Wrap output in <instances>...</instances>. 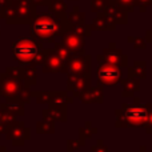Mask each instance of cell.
I'll return each instance as SVG.
<instances>
[{
	"label": "cell",
	"mask_w": 152,
	"mask_h": 152,
	"mask_svg": "<svg viewBox=\"0 0 152 152\" xmlns=\"http://www.w3.org/2000/svg\"><path fill=\"white\" fill-rule=\"evenodd\" d=\"M71 24L67 20L55 18L51 13L36 15L31 23V35L37 42L55 43L56 36H63L71 31Z\"/></svg>",
	"instance_id": "obj_1"
},
{
	"label": "cell",
	"mask_w": 152,
	"mask_h": 152,
	"mask_svg": "<svg viewBox=\"0 0 152 152\" xmlns=\"http://www.w3.org/2000/svg\"><path fill=\"white\" fill-rule=\"evenodd\" d=\"M116 115V128H134V127H144L148 118V104H143L135 97L132 104L123 103L121 108L115 111Z\"/></svg>",
	"instance_id": "obj_2"
},
{
	"label": "cell",
	"mask_w": 152,
	"mask_h": 152,
	"mask_svg": "<svg viewBox=\"0 0 152 152\" xmlns=\"http://www.w3.org/2000/svg\"><path fill=\"white\" fill-rule=\"evenodd\" d=\"M36 15V5L32 0L10 1L4 10V19L7 24H31Z\"/></svg>",
	"instance_id": "obj_3"
},
{
	"label": "cell",
	"mask_w": 152,
	"mask_h": 152,
	"mask_svg": "<svg viewBox=\"0 0 152 152\" xmlns=\"http://www.w3.org/2000/svg\"><path fill=\"white\" fill-rule=\"evenodd\" d=\"M43 45L40 42L29 37H19L12 44V58L20 67L32 66L36 55L40 52Z\"/></svg>",
	"instance_id": "obj_4"
},
{
	"label": "cell",
	"mask_w": 152,
	"mask_h": 152,
	"mask_svg": "<svg viewBox=\"0 0 152 152\" xmlns=\"http://www.w3.org/2000/svg\"><path fill=\"white\" fill-rule=\"evenodd\" d=\"M95 75L100 86H116L123 81V71L120 67L104 61L99 63Z\"/></svg>",
	"instance_id": "obj_5"
},
{
	"label": "cell",
	"mask_w": 152,
	"mask_h": 152,
	"mask_svg": "<svg viewBox=\"0 0 152 152\" xmlns=\"http://www.w3.org/2000/svg\"><path fill=\"white\" fill-rule=\"evenodd\" d=\"M97 61H104V63H110L118 67H127L128 66V58L124 55L123 51L120 48L116 47L115 43H110L107 48H104L102 55L97 56Z\"/></svg>",
	"instance_id": "obj_6"
},
{
	"label": "cell",
	"mask_w": 152,
	"mask_h": 152,
	"mask_svg": "<svg viewBox=\"0 0 152 152\" xmlns=\"http://www.w3.org/2000/svg\"><path fill=\"white\" fill-rule=\"evenodd\" d=\"M68 74L77 76H88L91 77V56L81 53V55H72L68 64Z\"/></svg>",
	"instance_id": "obj_7"
},
{
	"label": "cell",
	"mask_w": 152,
	"mask_h": 152,
	"mask_svg": "<svg viewBox=\"0 0 152 152\" xmlns=\"http://www.w3.org/2000/svg\"><path fill=\"white\" fill-rule=\"evenodd\" d=\"M23 84V80H16V79L11 77L7 72L0 74V94L3 97H5L7 102L18 99L19 91Z\"/></svg>",
	"instance_id": "obj_8"
},
{
	"label": "cell",
	"mask_w": 152,
	"mask_h": 152,
	"mask_svg": "<svg viewBox=\"0 0 152 152\" xmlns=\"http://www.w3.org/2000/svg\"><path fill=\"white\" fill-rule=\"evenodd\" d=\"M5 135H7L8 140L12 142L13 145H23L26 140H28L31 136V131L24 126L23 121H15L11 126H8Z\"/></svg>",
	"instance_id": "obj_9"
},
{
	"label": "cell",
	"mask_w": 152,
	"mask_h": 152,
	"mask_svg": "<svg viewBox=\"0 0 152 152\" xmlns=\"http://www.w3.org/2000/svg\"><path fill=\"white\" fill-rule=\"evenodd\" d=\"M61 44H63L72 55H81V53H84L86 39L69 31L61 36Z\"/></svg>",
	"instance_id": "obj_10"
},
{
	"label": "cell",
	"mask_w": 152,
	"mask_h": 152,
	"mask_svg": "<svg viewBox=\"0 0 152 152\" xmlns=\"http://www.w3.org/2000/svg\"><path fill=\"white\" fill-rule=\"evenodd\" d=\"M91 88V77L88 76L69 75L67 77V92H71L74 96H77L80 92Z\"/></svg>",
	"instance_id": "obj_11"
},
{
	"label": "cell",
	"mask_w": 152,
	"mask_h": 152,
	"mask_svg": "<svg viewBox=\"0 0 152 152\" xmlns=\"http://www.w3.org/2000/svg\"><path fill=\"white\" fill-rule=\"evenodd\" d=\"M43 72L45 74H58V72H67L68 74V68H67V63L53 51L51 50V53L48 56L47 61L43 64Z\"/></svg>",
	"instance_id": "obj_12"
},
{
	"label": "cell",
	"mask_w": 152,
	"mask_h": 152,
	"mask_svg": "<svg viewBox=\"0 0 152 152\" xmlns=\"http://www.w3.org/2000/svg\"><path fill=\"white\" fill-rule=\"evenodd\" d=\"M104 15L107 16L113 24H116V26H118V24L124 26V24H127V21H128V12L124 11L120 5L116 4L115 0L108 3V5L104 10Z\"/></svg>",
	"instance_id": "obj_13"
},
{
	"label": "cell",
	"mask_w": 152,
	"mask_h": 152,
	"mask_svg": "<svg viewBox=\"0 0 152 152\" xmlns=\"http://www.w3.org/2000/svg\"><path fill=\"white\" fill-rule=\"evenodd\" d=\"M43 118L48 121H67V105H48L43 110Z\"/></svg>",
	"instance_id": "obj_14"
},
{
	"label": "cell",
	"mask_w": 152,
	"mask_h": 152,
	"mask_svg": "<svg viewBox=\"0 0 152 152\" xmlns=\"http://www.w3.org/2000/svg\"><path fill=\"white\" fill-rule=\"evenodd\" d=\"M77 97L86 104H95V103L100 104V103H103V87L100 84L96 87H91V88L80 92Z\"/></svg>",
	"instance_id": "obj_15"
},
{
	"label": "cell",
	"mask_w": 152,
	"mask_h": 152,
	"mask_svg": "<svg viewBox=\"0 0 152 152\" xmlns=\"http://www.w3.org/2000/svg\"><path fill=\"white\" fill-rule=\"evenodd\" d=\"M92 31H115L116 24H113L107 16L104 15V12L97 13V16H95V19L91 23Z\"/></svg>",
	"instance_id": "obj_16"
},
{
	"label": "cell",
	"mask_w": 152,
	"mask_h": 152,
	"mask_svg": "<svg viewBox=\"0 0 152 152\" xmlns=\"http://www.w3.org/2000/svg\"><path fill=\"white\" fill-rule=\"evenodd\" d=\"M128 77H135L144 80L147 77V61L135 60L131 67H128Z\"/></svg>",
	"instance_id": "obj_17"
},
{
	"label": "cell",
	"mask_w": 152,
	"mask_h": 152,
	"mask_svg": "<svg viewBox=\"0 0 152 152\" xmlns=\"http://www.w3.org/2000/svg\"><path fill=\"white\" fill-rule=\"evenodd\" d=\"M121 84H123V92H121V96L123 97H132L136 92L140 91V80L139 79L127 77V79H123Z\"/></svg>",
	"instance_id": "obj_18"
},
{
	"label": "cell",
	"mask_w": 152,
	"mask_h": 152,
	"mask_svg": "<svg viewBox=\"0 0 152 152\" xmlns=\"http://www.w3.org/2000/svg\"><path fill=\"white\" fill-rule=\"evenodd\" d=\"M48 10L50 13L53 15L55 18L61 19V20H67V4L63 0H51L48 4Z\"/></svg>",
	"instance_id": "obj_19"
},
{
	"label": "cell",
	"mask_w": 152,
	"mask_h": 152,
	"mask_svg": "<svg viewBox=\"0 0 152 152\" xmlns=\"http://www.w3.org/2000/svg\"><path fill=\"white\" fill-rule=\"evenodd\" d=\"M0 108L5 110L7 112H10L11 115H13V116H23L24 115V104L18 99L8 100V102H5V103H1Z\"/></svg>",
	"instance_id": "obj_20"
},
{
	"label": "cell",
	"mask_w": 152,
	"mask_h": 152,
	"mask_svg": "<svg viewBox=\"0 0 152 152\" xmlns=\"http://www.w3.org/2000/svg\"><path fill=\"white\" fill-rule=\"evenodd\" d=\"M74 102L72 97L69 96L68 92L66 91H56L52 92L51 91V102L50 105H68Z\"/></svg>",
	"instance_id": "obj_21"
},
{
	"label": "cell",
	"mask_w": 152,
	"mask_h": 152,
	"mask_svg": "<svg viewBox=\"0 0 152 152\" xmlns=\"http://www.w3.org/2000/svg\"><path fill=\"white\" fill-rule=\"evenodd\" d=\"M37 81L36 66H26L23 67V83L28 87H34Z\"/></svg>",
	"instance_id": "obj_22"
},
{
	"label": "cell",
	"mask_w": 152,
	"mask_h": 152,
	"mask_svg": "<svg viewBox=\"0 0 152 152\" xmlns=\"http://www.w3.org/2000/svg\"><path fill=\"white\" fill-rule=\"evenodd\" d=\"M67 21H68L71 26H76V24H81V23H86V13L80 12L79 7H74L72 12L69 15H67Z\"/></svg>",
	"instance_id": "obj_23"
},
{
	"label": "cell",
	"mask_w": 152,
	"mask_h": 152,
	"mask_svg": "<svg viewBox=\"0 0 152 152\" xmlns=\"http://www.w3.org/2000/svg\"><path fill=\"white\" fill-rule=\"evenodd\" d=\"M71 32L79 35L81 37H89L92 35V28H91V24H87V23H81V24H76V26L71 27Z\"/></svg>",
	"instance_id": "obj_24"
},
{
	"label": "cell",
	"mask_w": 152,
	"mask_h": 152,
	"mask_svg": "<svg viewBox=\"0 0 152 152\" xmlns=\"http://www.w3.org/2000/svg\"><path fill=\"white\" fill-rule=\"evenodd\" d=\"M36 132L40 135L43 134H53L55 132V123L48 120H42L36 124Z\"/></svg>",
	"instance_id": "obj_25"
},
{
	"label": "cell",
	"mask_w": 152,
	"mask_h": 152,
	"mask_svg": "<svg viewBox=\"0 0 152 152\" xmlns=\"http://www.w3.org/2000/svg\"><path fill=\"white\" fill-rule=\"evenodd\" d=\"M97 132V129L95 128V127H92V123L91 121H87L86 123V127H83V128H80V131H79V135H80V139L81 142L84 143V140L86 139H89V137H92Z\"/></svg>",
	"instance_id": "obj_26"
},
{
	"label": "cell",
	"mask_w": 152,
	"mask_h": 152,
	"mask_svg": "<svg viewBox=\"0 0 152 152\" xmlns=\"http://www.w3.org/2000/svg\"><path fill=\"white\" fill-rule=\"evenodd\" d=\"M32 97H35L37 104L50 105L51 102V91H35L32 92Z\"/></svg>",
	"instance_id": "obj_27"
},
{
	"label": "cell",
	"mask_w": 152,
	"mask_h": 152,
	"mask_svg": "<svg viewBox=\"0 0 152 152\" xmlns=\"http://www.w3.org/2000/svg\"><path fill=\"white\" fill-rule=\"evenodd\" d=\"M31 97H32V89H31V87L23 84V86H21V88H20V91H19L18 100H20L23 104H27V103L31 102Z\"/></svg>",
	"instance_id": "obj_28"
},
{
	"label": "cell",
	"mask_w": 152,
	"mask_h": 152,
	"mask_svg": "<svg viewBox=\"0 0 152 152\" xmlns=\"http://www.w3.org/2000/svg\"><path fill=\"white\" fill-rule=\"evenodd\" d=\"M53 51H55L56 53H58L59 56H60L61 59H63L64 61H66L67 64H68V61H69V59L72 58V53L69 52L68 50H67L66 47H64L61 43H55V47H53Z\"/></svg>",
	"instance_id": "obj_29"
},
{
	"label": "cell",
	"mask_w": 152,
	"mask_h": 152,
	"mask_svg": "<svg viewBox=\"0 0 152 152\" xmlns=\"http://www.w3.org/2000/svg\"><path fill=\"white\" fill-rule=\"evenodd\" d=\"M51 50H52V48H44L43 47L42 50H40V52L36 55V58H35L32 66H43V64L47 61L48 56H50V53H51Z\"/></svg>",
	"instance_id": "obj_30"
},
{
	"label": "cell",
	"mask_w": 152,
	"mask_h": 152,
	"mask_svg": "<svg viewBox=\"0 0 152 152\" xmlns=\"http://www.w3.org/2000/svg\"><path fill=\"white\" fill-rule=\"evenodd\" d=\"M127 42L131 43L135 50H145V48H147V42H145V39H143V37H140V36H128L127 37Z\"/></svg>",
	"instance_id": "obj_31"
},
{
	"label": "cell",
	"mask_w": 152,
	"mask_h": 152,
	"mask_svg": "<svg viewBox=\"0 0 152 152\" xmlns=\"http://www.w3.org/2000/svg\"><path fill=\"white\" fill-rule=\"evenodd\" d=\"M108 3H110V0H91V11L94 13L104 12Z\"/></svg>",
	"instance_id": "obj_32"
},
{
	"label": "cell",
	"mask_w": 152,
	"mask_h": 152,
	"mask_svg": "<svg viewBox=\"0 0 152 152\" xmlns=\"http://www.w3.org/2000/svg\"><path fill=\"white\" fill-rule=\"evenodd\" d=\"M15 118L16 116L11 115L10 112H7L5 110L0 108V126H11L12 123H15Z\"/></svg>",
	"instance_id": "obj_33"
},
{
	"label": "cell",
	"mask_w": 152,
	"mask_h": 152,
	"mask_svg": "<svg viewBox=\"0 0 152 152\" xmlns=\"http://www.w3.org/2000/svg\"><path fill=\"white\" fill-rule=\"evenodd\" d=\"M115 3L128 13L135 12V10H136V0H115Z\"/></svg>",
	"instance_id": "obj_34"
},
{
	"label": "cell",
	"mask_w": 152,
	"mask_h": 152,
	"mask_svg": "<svg viewBox=\"0 0 152 152\" xmlns=\"http://www.w3.org/2000/svg\"><path fill=\"white\" fill-rule=\"evenodd\" d=\"M4 72H7L11 77L16 79V80H23V67L16 66V67H8Z\"/></svg>",
	"instance_id": "obj_35"
},
{
	"label": "cell",
	"mask_w": 152,
	"mask_h": 152,
	"mask_svg": "<svg viewBox=\"0 0 152 152\" xmlns=\"http://www.w3.org/2000/svg\"><path fill=\"white\" fill-rule=\"evenodd\" d=\"M81 145H84V143L81 140H74V139L67 140V151L68 152H74L76 150H79Z\"/></svg>",
	"instance_id": "obj_36"
},
{
	"label": "cell",
	"mask_w": 152,
	"mask_h": 152,
	"mask_svg": "<svg viewBox=\"0 0 152 152\" xmlns=\"http://www.w3.org/2000/svg\"><path fill=\"white\" fill-rule=\"evenodd\" d=\"M144 128H145V132H147V134L152 135V103L148 104V118H147V121H145V124H144Z\"/></svg>",
	"instance_id": "obj_37"
},
{
	"label": "cell",
	"mask_w": 152,
	"mask_h": 152,
	"mask_svg": "<svg viewBox=\"0 0 152 152\" xmlns=\"http://www.w3.org/2000/svg\"><path fill=\"white\" fill-rule=\"evenodd\" d=\"M91 151L92 152H110L108 151V147L103 143V140H97L96 144L91 147Z\"/></svg>",
	"instance_id": "obj_38"
},
{
	"label": "cell",
	"mask_w": 152,
	"mask_h": 152,
	"mask_svg": "<svg viewBox=\"0 0 152 152\" xmlns=\"http://www.w3.org/2000/svg\"><path fill=\"white\" fill-rule=\"evenodd\" d=\"M152 5V0H136V8H139L140 12L144 13L147 8Z\"/></svg>",
	"instance_id": "obj_39"
},
{
	"label": "cell",
	"mask_w": 152,
	"mask_h": 152,
	"mask_svg": "<svg viewBox=\"0 0 152 152\" xmlns=\"http://www.w3.org/2000/svg\"><path fill=\"white\" fill-rule=\"evenodd\" d=\"M34 1V4L35 5H42V7H48V4H50V1L51 0H32Z\"/></svg>",
	"instance_id": "obj_40"
},
{
	"label": "cell",
	"mask_w": 152,
	"mask_h": 152,
	"mask_svg": "<svg viewBox=\"0 0 152 152\" xmlns=\"http://www.w3.org/2000/svg\"><path fill=\"white\" fill-rule=\"evenodd\" d=\"M145 42L150 43L151 47H152V27H151V29L145 31Z\"/></svg>",
	"instance_id": "obj_41"
},
{
	"label": "cell",
	"mask_w": 152,
	"mask_h": 152,
	"mask_svg": "<svg viewBox=\"0 0 152 152\" xmlns=\"http://www.w3.org/2000/svg\"><path fill=\"white\" fill-rule=\"evenodd\" d=\"M136 152H152V151H148L145 145H142V147L139 148V151H136Z\"/></svg>",
	"instance_id": "obj_42"
},
{
	"label": "cell",
	"mask_w": 152,
	"mask_h": 152,
	"mask_svg": "<svg viewBox=\"0 0 152 152\" xmlns=\"http://www.w3.org/2000/svg\"><path fill=\"white\" fill-rule=\"evenodd\" d=\"M0 152H8V151H7V148H5L4 145H3V147L0 145Z\"/></svg>",
	"instance_id": "obj_43"
},
{
	"label": "cell",
	"mask_w": 152,
	"mask_h": 152,
	"mask_svg": "<svg viewBox=\"0 0 152 152\" xmlns=\"http://www.w3.org/2000/svg\"><path fill=\"white\" fill-rule=\"evenodd\" d=\"M0 104H1V94H0Z\"/></svg>",
	"instance_id": "obj_44"
},
{
	"label": "cell",
	"mask_w": 152,
	"mask_h": 152,
	"mask_svg": "<svg viewBox=\"0 0 152 152\" xmlns=\"http://www.w3.org/2000/svg\"><path fill=\"white\" fill-rule=\"evenodd\" d=\"M151 151H152V144H151Z\"/></svg>",
	"instance_id": "obj_45"
},
{
	"label": "cell",
	"mask_w": 152,
	"mask_h": 152,
	"mask_svg": "<svg viewBox=\"0 0 152 152\" xmlns=\"http://www.w3.org/2000/svg\"><path fill=\"white\" fill-rule=\"evenodd\" d=\"M151 69H152V64H151Z\"/></svg>",
	"instance_id": "obj_46"
},
{
	"label": "cell",
	"mask_w": 152,
	"mask_h": 152,
	"mask_svg": "<svg viewBox=\"0 0 152 152\" xmlns=\"http://www.w3.org/2000/svg\"><path fill=\"white\" fill-rule=\"evenodd\" d=\"M0 19H1V16H0ZM0 34H1V32H0Z\"/></svg>",
	"instance_id": "obj_47"
}]
</instances>
